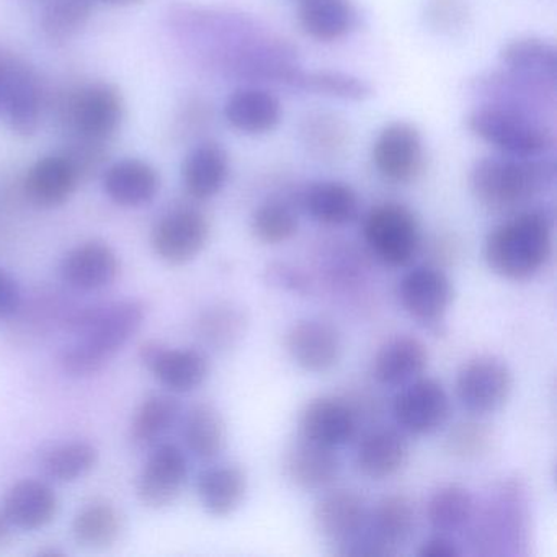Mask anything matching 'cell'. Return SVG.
I'll return each mask as SVG.
<instances>
[{
  "instance_id": "cell-19",
  "label": "cell",
  "mask_w": 557,
  "mask_h": 557,
  "mask_svg": "<svg viewBox=\"0 0 557 557\" xmlns=\"http://www.w3.org/2000/svg\"><path fill=\"white\" fill-rule=\"evenodd\" d=\"M341 458L334 448L298 436L283 455L286 479L302 491H322L337 481Z\"/></svg>"
},
{
  "instance_id": "cell-46",
  "label": "cell",
  "mask_w": 557,
  "mask_h": 557,
  "mask_svg": "<svg viewBox=\"0 0 557 557\" xmlns=\"http://www.w3.org/2000/svg\"><path fill=\"white\" fill-rule=\"evenodd\" d=\"M417 554L420 557H458L461 556V549L451 537H448V534L438 533L436 536L423 541Z\"/></svg>"
},
{
  "instance_id": "cell-33",
  "label": "cell",
  "mask_w": 557,
  "mask_h": 557,
  "mask_svg": "<svg viewBox=\"0 0 557 557\" xmlns=\"http://www.w3.org/2000/svg\"><path fill=\"white\" fill-rule=\"evenodd\" d=\"M182 406L171 394H151L143 400L129 426V442L138 449L154 448L177 425Z\"/></svg>"
},
{
  "instance_id": "cell-20",
  "label": "cell",
  "mask_w": 557,
  "mask_h": 557,
  "mask_svg": "<svg viewBox=\"0 0 557 557\" xmlns=\"http://www.w3.org/2000/svg\"><path fill=\"white\" fill-rule=\"evenodd\" d=\"M370 508L360 494L347 488L327 492L312 510L315 530L338 546L357 537L367 528Z\"/></svg>"
},
{
  "instance_id": "cell-31",
  "label": "cell",
  "mask_w": 557,
  "mask_h": 557,
  "mask_svg": "<svg viewBox=\"0 0 557 557\" xmlns=\"http://www.w3.org/2000/svg\"><path fill=\"white\" fill-rule=\"evenodd\" d=\"M429 351L416 337H396L386 342L374 357L373 374L383 386L397 387L412 383L425 371Z\"/></svg>"
},
{
  "instance_id": "cell-13",
  "label": "cell",
  "mask_w": 557,
  "mask_h": 557,
  "mask_svg": "<svg viewBox=\"0 0 557 557\" xmlns=\"http://www.w3.org/2000/svg\"><path fill=\"white\" fill-rule=\"evenodd\" d=\"M67 119L84 141L99 145L115 135L122 123V96L110 84H90L70 100Z\"/></svg>"
},
{
  "instance_id": "cell-15",
  "label": "cell",
  "mask_w": 557,
  "mask_h": 557,
  "mask_svg": "<svg viewBox=\"0 0 557 557\" xmlns=\"http://www.w3.org/2000/svg\"><path fill=\"white\" fill-rule=\"evenodd\" d=\"M407 314L429 327H438L455 298L451 280L433 267H417L400 280L397 288Z\"/></svg>"
},
{
  "instance_id": "cell-48",
  "label": "cell",
  "mask_w": 557,
  "mask_h": 557,
  "mask_svg": "<svg viewBox=\"0 0 557 557\" xmlns=\"http://www.w3.org/2000/svg\"><path fill=\"white\" fill-rule=\"evenodd\" d=\"M14 540V528L5 520L4 515L0 513V550L11 546Z\"/></svg>"
},
{
  "instance_id": "cell-22",
  "label": "cell",
  "mask_w": 557,
  "mask_h": 557,
  "mask_svg": "<svg viewBox=\"0 0 557 557\" xmlns=\"http://www.w3.org/2000/svg\"><path fill=\"white\" fill-rule=\"evenodd\" d=\"M227 125L243 135L262 136L275 132L283 119L278 97L262 87H240L224 103Z\"/></svg>"
},
{
  "instance_id": "cell-49",
  "label": "cell",
  "mask_w": 557,
  "mask_h": 557,
  "mask_svg": "<svg viewBox=\"0 0 557 557\" xmlns=\"http://www.w3.org/2000/svg\"><path fill=\"white\" fill-rule=\"evenodd\" d=\"M14 58L0 51V110H2V83H4L5 74H8L9 66H11Z\"/></svg>"
},
{
  "instance_id": "cell-10",
  "label": "cell",
  "mask_w": 557,
  "mask_h": 557,
  "mask_svg": "<svg viewBox=\"0 0 557 557\" xmlns=\"http://www.w3.org/2000/svg\"><path fill=\"white\" fill-rule=\"evenodd\" d=\"M210 233L207 214L197 208H177L164 214L152 227V250L169 265H185L203 252Z\"/></svg>"
},
{
  "instance_id": "cell-47",
  "label": "cell",
  "mask_w": 557,
  "mask_h": 557,
  "mask_svg": "<svg viewBox=\"0 0 557 557\" xmlns=\"http://www.w3.org/2000/svg\"><path fill=\"white\" fill-rule=\"evenodd\" d=\"M273 283H280L282 288L293 289V292H301L302 282L301 275L295 272V270H288L286 267L280 265L278 270H272Z\"/></svg>"
},
{
  "instance_id": "cell-41",
  "label": "cell",
  "mask_w": 557,
  "mask_h": 557,
  "mask_svg": "<svg viewBox=\"0 0 557 557\" xmlns=\"http://www.w3.org/2000/svg\"><path fill=\"white\" fill-rule=\"evenodd\" d=\"M92 11L94 0H47L41 28L50 40H67L89 22Z\"/></svg>"
},
{
  "instance_id": "cell-30",
  "label": "cell",
  "mask_w": 557,
  "mask_h": 557,
  "mask_svg": "<svg viewBox=\"0 0 557 557\" xmlns=\"http://www.w3.org/2000/svg\"><path fill=\"white\" fill-rule=\"evenodd\" d=\"M409 455V442L399 430H373L358 445L355 465L367 478L383 481L403 471Z\"/></svg>"
},
{
  "instance_id": "cell-1",
  "label": "cell",
  "mask_w": 557,
  "mask_h": 557,
  "mask_svg": "<svg viewBox=\"0 0 557 557\" xmlns=\"http://www.w3.org/2000/svg\"><path fill=\"white\" fill-rule=\"evenodd\" d=\"M145 318V305L138 299H125L79 312L70 322L77 341L61 351L60 367L73 377L99 374L138 334Z\"/></svg>"
},
{
  "instance_id": "cell-45",
  "label": "cell",
  "mask_w": 557,
  "mask_h": 557,
  "mask_svg": "<svg viewBox=\"0 0 557 557\" xmlns=\"http://www.w3.org/2000/svg\"><path fill=\"white\" fill-rule=\"evenodd\" d=\"M22 305V289L17 280L0 267V319H8L18 311Z\"/></svg>"
},
{
  "instance_id": "cell-36",
  "label": "cell",
  "mask_w": 557,
  "mask_h": 557,
  "mask_svg": "<svg viewBox=\"0 0 557 557\" xmlns=\"http://www.w3.org/2000/svg\"><path fill=\"white\" fill-rule=\"evenodd\" d=\"M247 325L249 318L240 306L218 302L201 312L197 321V334L213 350L226 351L243 341Z\"/></svg>"
},
{
  "instance_id": "cell-38",
  "label": "cell",
  "mask_w": 557,
  "mask_h": 557,
  "mask_svg": "<svg viewBox=\"0 0 557 557\" xmlns=\"http://www.w3.org/2000/svg\"><path fill=\"white\" fill-rule=\"evenodd\" d=\"M292 89L347 102H364L373 97V87L367 81L341 71H305L299 67Z\"/></svg>"
},
{
  "instance_id": "cell-17",
  "label": "cell",
  "mask_w": 557,
  "mask_h": 557,
  "mask_svg": "<svg viewBox=\"0 0 557 557\" xmlns=\"http://www.w3.org/2000/svg\"><path fill=\"white\" fill-rule=\"evenodd\" d=\"M357 433V413L345 400L337 397L312 399L299 417V436L327 448L347 446L354 442Z\"/></svg>"
},
{
  "instance_id": "cell-25",
  "label": "cell",
  "mask_w": 557,
  "mask_h": 557,
  "mask_svg": "<svg viewBox=\"0 0 557 557\" xmlns=\"http://www.w3.org/2000/svg\"><path fill=\"white\" fill-rule=\"evenodd\" d=\"M79 172L67 156H47L35 162L25 177V195L37 208L63 207L76 191Z\"/></svg>"
},
{
  "instance_id": "cell-4",
  "label": "cell",
  "mask_w": 557,
  "mask_h": 557,
  "mask_svg": "<svg viewBox=\"0 0 557 557\" xmlns=\"http://www.w3.org/2000/svg\"><path fill=\"white\" fill-rule=\"evenodd\" d=\"M465 125L498 154L541 158L556 149V132L550 123L520 110L479 103L466 116Z\"/></svg>"
},
{
  "instance_id": "cell-7",
  "label": "cell",
  "mask_w": 557,
  "mask_h": 557,
  "mask_svg": "<svg viewBox=\"0 0 557 557\" xmlns=\"http://www.w3.org/2000/svg\"><path fill=\"white\" fill-rule=\"evenodd\" d=\"M371 161L384 181L406 185L425 171V141L419 126L406 120L387 123L371 146Z\"/></svg>"
},
{
  "instance_id": "cell-21",
  "label": "cell",
  "mask_w": 557,
  "mask_h": 557,
  "mask_svg": "<svg viewBox=\"0 0 557 557\" xmlns=\"http://www.w3.org/2000/svg\"><path fill=\"white\" fill-rule=\"evenodd\" d=\"M41 89L37 76L27 64L12 60L2 83V109L9 125L17 135L32 136L40 126Z\"/></svg>"
},
{
  "instance_id": "cell-24",
  "label": "cell",
  "mask_w": 557,
  "mask_h": 557,
  "mask_svg": "<svg viewBox=\"0 0 557 557\" xmlns=\"http://www.w3.org/2000/svg\"><path fill=\"white\" fill-rule=\"evenodd\" d=\"M298 24L306 37L334 44L360 28L361 14L354 0H299Z\"/></svg>"
},
{
  "instance_id": "cell-9",
  "label": "cell",
  "mask_w": 557,
  "mask_h": 557,
  "mask_svg": "<svg viewBox=\"0 0 557 557\" xmlns=\"http://www.w3.org/2000/svg\"><path fill=\"white\" fill-rule=\"evenodd\" d=\"M469 90L481 103L520 110L544 120L553 119L556 110L557 87L524 79L510 71L479 74Z\"/></svg>"
},
{
  "instance_id": "cell-43",
  "label": "cell",
  "mask_w": 557,
  "mask_h": 557,
  "mask_svg": "<svg viewBox=\"0 0 557 557\" xmlns=\"http://www.w3.org/2000/svg\"><path fill=\"white\" fill-rule=\"evenodd\" d=\"M306 145L314 151L327 154V152H338L344 148L347 139V129L338 122L335 116L314 115L308 116L302 128Z\"/></svg>"
},
{
  "instance_id": "cell-26",
  "label": "cell",
  "mask_w": 557,
  "mask_h": 557,
  "mask_svg": "<svg viewBox=\"0 0 557 557\" xmlns=\"http://www.w3.org/2000/svg\"><path fill=\"white\" fill-rule=\"evenodd\" d=\"M230 174V156L220 143L214 141H205L191 149L182 168L185 190L198 201L221 194Z\"/></svg>"
},
{
  "instance_id": "cell-23",
  "label": "cell",
  "mask_w": 557,
  "mask_h": 557,
  "mask_svg": "<svg viewBox=\"0 0 557 557\" xmlns=\"http://www.w3.org/2000/svg\"><path fill=\"white\" fill-rule=\"evenodd\" d=\"M58 510L60 502L47 482L24 479L9 488L0 513L14 530L37 531L53 523Z\"/></svg>"
},
{
  "instance_id": "cell-2",
  "label": "cell",
  "mask_w": 557,
  "mask_h": 557,
  "mask_svg": "<svg viewBox=\"0 0 557 557\" xmlns=\"http://www.w3.org/2000/svg\"><path fill=\"white\" fill-rule=\"evenodd\" d=\"M469 190L492 213L527 210L556 182V162L550 156L513 158L494 154L478 159L469 171Z\"/></svg>"
},
{
  "instance_id": "cell-5",
  "label": "cell",
  "mask_w": 557,
  "mask_h": 557,
  "mask_svg": "<svg viewBox=\"0 0 557 557\" xmlns=\"http://www.w3.org/2000/svg\"><path fill=\"white\" fill-rule=\"evenodd\" d=\"M363 237L373 256L389 267L409 265L422 246V230L416 213L394 201L376 205L368 211Z\"/></svg>"
},
{
  "instance_id": "cell-39",
  "label": "cell",
  "mask_w": 557,
  "mask_h": 557,
  "mask_svg": "<svg viewBox=\"0 0 557 557\" xmlns=\"http://www.w3.org/2000/svg\"><path fill=\"white\" fill-rule=\"evenodd\" d=\"M299 218L295 207L288 201L272 198L256 208L250 220L253 237L269 246L288 243L296 236Z\"/></svg>"
},
{
  "instance_id": "cell-3",
  "label": "cell",
  "mask_w": 557,
  "mask_h": 557,
  "mask_svg": "<svg viewBox=\"0 0 557 557\" xmlns=\"http://www.w3.org/2000/svg\"><path fill=\"white\" fill-rule=\"evenodd\" d=\"M553 253V218L546 210H523L495 226L485 237L484 259L502 278H533Z\"/></svg>"
},
{
  "instance_id": "cell-16",
  "label": "cell",
  "mask_w": 557,
  "mask_h": 557,
  "mask_svg": "<svg viewBox=\"0 0 557 557\" xmlns=\"http://www.w3.org/2000/svg\"><path fill=\"white\" fill-rule=\"evenodd\" d=\"M285 345L292 360L309 373L331 371L344 355L341 332L322 319L296 322L286 334Z\"/></svg>"
},
{
  "instance_id": "cell-50",
  "label": "cell",
  "mask_w": 557,
  "mask_h": 557,
  "mask_svg": "<svg viewBox=\"0 0 557 557\" xmlns=\"http://www.w3.org/2000/svg\"><path fill=\"white\" fill-rule=\"evenodd\" d=\"M109 2H116V4H136V2H141V0H109Z\"/></svg>"
},
{
  "instance_id": "cell-6",
  "label": "cell",
  "mask_w": 557,
  "mask_h": 557,
  "mask_svg": "<svg viewBox=\"0 0 557 557\" xmlns=\"http://www.w3.org/2000/svg\"><path fill=\"white\" fill-rule=\"evenodd\" d=\"M416 507L406 495H387L370 510L367 528L344 544L342 556H394L416 533Z\"/></svg>"
},
{
  "instance_id": "cell-40",
  "label": "cell",
  "mask_w": 557,
  "mask_h": 557,
  "mask_svg": "<svg viewBox=\"0 0 557 557\" xmlns=\"http://www.w3.org/2000/svg\"><path fill=\"white\" fill-rule=\"evenodd\" d=\"M99 461L96 446L87 442H73L57 446L45 455V474L57 482H74L92 471Z\"/></svg>"
},
{
  "instance_id": "cell-27",
  "label": "cell",
  "mask_w": 557,
  "mask_h": 557,
  "mask_svg": "<svg viewBox=\"0 0 557 557\" xmlns=\"http://www.w3.org/2000/svg\"><path fill=\"white\" fill-rule=\"evenodd\" d=\"M302 210L324 226H345L360 213V197L348 184L318 181L306 185L299 195Z\"/></svg>"
},
{
  "instance_id": "cell-29",
  "label": "cell",
  "mask_w": 557,
  "mask_h": 557,
  "mask_svg": "<svg viewBox=\"0 0 557 557\" xmlns=\"http://www.w3.org/2000/svg\"><path fill=\"white\" fill-rule=\"evenodd\" d=\"M102 185L103 191L113 203L138 208L154 200L161 181L156 169L148 162L123 159L107 169Z\"/></svg>"
},
{
  "instance_id": "cell-42",
  "label": "cell",
  "mask_w": 557,
  "mask_h": 557,
  "mask_svg": "<svg viewBox=\"0 0 557 557\" xmlns=\"http://www.w3.org/2000/svg\"><path fill=\"white\" fill-rule=\"evenodd\" d=\"M423 18L426 27L440 35H456L471 21L468 0H425Z\"/></svg>"
},
{
  "instance_id": "cell-18",
  "label": "cell",
  "mask_w": 557,
  "mask_h": 557,
  "mask_svg": "<svg viewBox=\"0 0 557 557\" xmlns=\"http://www.w3.org/2000/svg\"><path fill=\"white\" fill-rule=\"evenodd\" d=\"M120 260L115 250L103 240H87L66 253L61 263V278L77 292L90 293L115 282Z\"/></svg>"
},
{
  "instance_id": "cell-8",
  "label": "cell",
  "mask_w": 557,
  "mask_h": 557,
  "mask_svg": "<svg viewBox=\"0 0 557 557\" xmlns=\"http://www.w3.org/2000/svg\"><path fill=\"white\" fill-rule=\"evenodd\" d=\"M455 387L462 409L484 417L497 412L510 399L513 373L500 358L481 355L459 368Z\"/></svg>"
},
{
  "instance_id": "cell-32",
  "label": "cell",
  "mask_w": 557,
  "mask_h": 557,
  "mask_svg": "<svg viewBox=\"0 0 557 557\" xmlns=\"http://www.w3.org/2000/svg\"><path fill=\"white\" fill-rule=\"evenodd\" d=\"M246 471L239 465H218L205 469L197 481V494L205 510L213 517L233 515L246 500Z\"/></svg>"
},
{
  "instance_id": "cell-14",
  "label": "cell",
  "mask_w": 557,
  "mask_h": 557,
  "mask_svg": "<svg viewBox=\"0 0 557 557\" xmlns=\"http://www.w3.org/2000/svg\"><path fill=\"white\" fill-rule=\"evenodd\" d=\"M139 358L152 376L174 394L198 389L210 374V361L194 348H171L151 341L141 345Z\"/></svg>"
},
{
  "instance_id": "cell-35",
  "label": "cell",
  "mask_w": 557,
  "mask_h": 557,
  "mask_svg": "<svg viewBox=\"0 0 557 557\" xmlns=\"http://www.w3.org/2000/svg\"><path fill=\"white\" fill-rule=\"evenodd\" d=\"M188 451L201 461H213L226 448V422L213 404L201 403L188 410L184 420Z\"/></svg>"
},
{
  "instance_id": "cell-37",
  "label": "cell",
  "mask_w": 557,
  "mask_h": 557,
  "mask_svg": "<svg viewBox=\"0 0 557 557\" xmlns=\"http://www.w3.org/2000/svg\"><path fill=\"white\" fill-rule=\"evenodd\" d=\"M475 502L471 492L459 484L440 487L426 505V518L440 534L458 533L474 518Z\"/></svg>"
},
{
  "instance_id": "cell-11",
  "label": "cell",
  "mask_w": 557,
  "mask_h": 557,
  "mask_svg": "<svg viewBox=\"0 0 557 557\" xmlns=\"http://www.w3.org/2000/svg\"><path fill=\"white\" fill-rule=\"evenodd\" d=\"M188 479V459L174 443L152 448L136 479V495L145 507L162 510L171 507L184 491Z\"/></svg>"
},
{
  "instance_id": "cell-44",
  "label": "cell",
  "mask_w": 557,
  "mask_h": 557,
  "mask_svg": "<svg viewBox=\"0 0 557 557\" xmlns=\"http://www.w3.org/2000/svg\"><path fill=\"white\" fill-rule=\"evenodd\" d=\"M449 451L461 458H472L485 451L488 432L479 423H462L453 430L448 438Z\"/></svg>"
},
{
  "instance_id": "cell-12",
  "label": "cell",
  "mask_w": 557,
  "mask_h": 557,
  "mask_svg": "<svg viewBox=\"0 0 557 557\" xmlns=\"http://www.w3.org/2000/svg\"><path fill=\"white\" fill-rule=\"evenodd\" d=\"M393 412L404 432L432 435L448 422L451 403L442 383L432 377H417L397 394Z\"/></svg>"
},
{
  "instance_id": "cell-34",
  "label": "cell",
  "mask_w": 557,
  "mask_h": 557,
  "mask_svg": "<svg viewBox=\"0 0 557 557\" xmlns=\"http://www.w3.org/2000/svg\"><path fill=\"white\" fill-rule=\"evenodd\" d=\"M122 531V513L106 500L92 502L81 508L71 524L74 541L90 550L109 549L120 540Z\"/></svg>"
},
{
  "instance_id": "cell-28",
  "label": "cell",
  "mask_w": 557,
  "mask_h": 557,
  "mask_svg": "<svg viewBox=\"0 0 557 557\" xmlns=\"http://www.w3.org/2000/svg\"><path fill=\"white\" fill-rule=\"evenodd\" d=\"M500 67L544 86L557 87V50L540 37H520L507 41L498 53Z\"/></svg>"
}]
</instances>
